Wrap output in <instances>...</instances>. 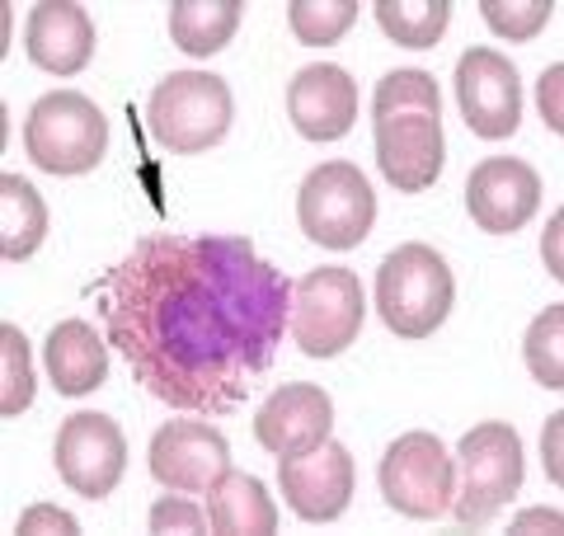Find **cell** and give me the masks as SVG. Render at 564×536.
Listing matches in <instances>:
<instances>
[{
    "mask_svg": "<svg viewBox=\"0 0 564 536\" xmlns=\"http://www.w3.org/2000/svg\"><path fill=\"white\" fill-rule=\"evenodd\" d=\"M109 339L155 400L231 415L273 367L292 288L250 240L147 236L95 288Z\"/></svg>",
    "mask_w": 564,
    "mask_h": 536,
    "instance_id": "6da1fadb",
    "label": "cell"
},
{
    "mask_svg": "<svg viewBox=\"0 0 564 536\" xmlns=\"http://www.w3.org/2000/svg\"><path fill=\"white\" fill-rule=\"evenodd\" d=\"M372 137H377V165L400 193H423L437 184L447 141H443V99H437V81L429 71L404 66L377 81Z\"/></svg>",
    "mask_w": 564,
    "mask_h": 536,
    "instance_id": "7a4b0ae2",
    "label": "cell"
},
{
    "mask_svg": "<svg viewBox=\"0 0 564 536\" xmlns=\"http://www.w3.org/2000/svg\"><path fill=\"white\" fill-rule=\"evenodd\" d=\"M456 278L433 245H400L377 268V311L400 339H429L452 315Z\"/></svg>",
    "mask_w": 564,
    "mask_h": 536,
    "instance_id": "3957f363",
    "label": "cell"
},
{
    "mask_svg": "<svg viewBox=\"0 0 564 536\" xmlns=\"http://www.w3.org/2000/svg\"><path fill=\"white\" fill-rule=\"evenodd\" d=\"M151 137L174 156H198L231 132L236 99L231 85L212 71H170L147 104Z\"/></svg>",
    "mask_w": 564,
    "mask_h": 536,
    "instance_id": "277c9868",
    "label": "cell"
},
{
    "mask_svg": "<svg viewBox=\"0 0 564 536\" xmlns=\"http://www.w3.org/2000/svg\"><path fill=\"white\" fill-rule=\"evenodd\" d=\"M24 151L47 174H85L109 151V118L76 89H52L24 118Z\"/></svg>",
    "mask_w": 564,
    "mask_h": 536,
    "instance_id": "5b68a950",
    "label": "cell"
},
{
    "mask_svg": "<svg viewBox=\"0 0 564 536\" xmlns=\"http://www.w3.org/2000/svg\"><path fill=\"white\" fill-rule=\"evenodd\" d=\"M462 485L452 494V513L462 527H485L522 490V438L513 424L489 419L462 438Z\"/></svg>",
    "mask_w": 564,
    "mask_h": 536,
    "instance_id": "8992f818",
    "label": "cell"
},
{
    "mask_svg": "<svg viewBox=\"0 0 564 536\" xmlns=\"http://www.w3.org/2000/svg\"><path fill=\"white\" fill-rule=\"evenodd\" d=\"M377 222V193L367 174L348 160L311 170L296 189V226L325 249H358L372 236Z\"/></svg>",
    "mask_w": 564,
    "mask_h": 536,
    "instance_id": "52a82bcc",
    "label": "cell"
},
{
    "mask_svg": "<svg viewBox=\"0 0 564 536\" xmlns=\"http://www.w3.org/2000/svg\"><path fill=\"white\" fill-rule=\"evenodd\" d=\"M367 301L352 268H311L292 288V339L306 357H339L362 330Z\"/></svg>",
    "mask_w": 564,
    "mask_h": 536,
    "instance_id": "ba28073f",
    "label": "cell"
},
{
    "mask_svg": "<svg viewBox=\"0 0 564 536\" xmlns=\"http://www.w3.org/2000/svg\"><path fill=\"white\" fill-rule=\"evenodd\" d=\"M456 494V471L443 438L414 433L395 438L381 457V499L391 504L400 517H414V523H429V517L447 513Z\"/></svg>",
    "mask_w": 564,
    "mask_h": 536,
    "instance_id": "9c48e42d",
    "label": "cell"
},
{
    "mask_svg": "<svg viewBox=\"0 0 564 536\" xmlns=\"http://www.w3.org/2000/svg\"><path fill=\"white\" fill-rule=\"evenodd\" d=\"M456 104L475 137L503 141L522 122V81L518 66L494 47H470L456 62Z\"/></svg>",
    "mask_w": 564,
    "mask_h": 536,
    "instance_id": "30bf717a",
    "label": "cell"
},
{
    "mask_svg": "<svg viewBox=\"0 0 564 536\" xmlns=\"http://www.w3.org/2000/svg\"><path fill=\"white\" fill-rule=\"evenodd\" d=\"M57 475L85 499H104L118 490L122 471H128V438L109 415H66L57 428Z\"/></svg>",
    "mask_w": 564,
    "mask_h": 536,
    "instance_id": "8fae6325",
    "label": "cell"
},
{
    "mask_svg": "<svg viewBox=\"0 0 564 536\" xmlns=\"http://www.w3.org/2000/svg\"><path fill=\"white\" fill-rule=\"evenodd\" d=\"M147 467L174 494H207L231 471V442L207 419H170L165 428H155Z\"/></svg>",
    "mask_w": 564,
    "mask_h": 536,
    "instance_id": "7c38bea8",
    "label": "cell"
},
{
    "mask_svg": "<svg viewBox=\"0 0 564 536\" xmlns=\"http://www.w3.org/2000/svg\"><path fill=\"white\" fill-rule=\"evenodd\" d=\"M352 457L344 442H321L311 452H296V457H278V485L282 499L296 517L306 523H334L344 517V508L352 504Z\"/></svg>",
    "mask_w": 564,
    "mask_h": 536,
    "instance_id": "4fadbf2b",
    "label": "cell"
},
{
    "mask_svg": "<svg viewBox=\"0 0 564 536\" xmlns=\"http://www.w3.org/2000/svg\"><path fill=\"white\" fill-rule=\"evenodd\" d=\"M466 207L470 222L489 236H513L541 207V179L513 156H489L466 179Z\"/></svg>",
    "mask_w": 564,
    "mask_h": 536,
    "instance_id": "5bb4252c",
    "label": "cell"
},
{
    "mask_svg": "<svg viewBox=\"0 0 564 536\" xmlns=\"http://www.w3.org/2000/svg\"><path fill=\"white\" fill-rule=\"evenodd\" d=\"M334 428V400L311 382H288L278 386L254 415V438L263 452L273 457H296L321 447Z\"/></svg>",
    "mask_w": 564,
    "mask_h": 536,
    "instance_id": "9a60e30c",
    "label": "cell"
},
{
    "mask_svg": "<svg viewBox=\"0 0 564 536\" xmlns=\"http://www.w3.org/2000/svg\"><path fill=\"white\" fill-rule=\"evenodd\" d=\"M288 114L292 128L311 141H339L358 122V85L344 66H306L288 85Z\"/></svg>",
    "mask_w": 564,
    "mask_h": 536,
    "instance_id": "2e32d148",
    "label": "cell"
},
{
    "mask_svg": "<svg viewBox=\"0 0 564 536\" xmlns=\"http://www.w3.org/2000/svg\"><path fill=\"white\" fill-rule=\"evenodd\" d=\"M24 52L52 76H76L95 57V20L76 0H39L24 29Z\"/></svg>",
    "mask_w": 564,
    "mask_h": 536,
    "instance_id": "e0dca14e",
    "label": "cell"
},
{
    "mask_svg": "<svg viewBox=\"0 0 564 536\" xmlns=\"http://www.w3.org/2000/svg\"><path fill=\"white\" fill-rule=\"evenodd\" d=\"M43 363H47V377L57 386V396H90L109 377V349H104V339L85 320L52 325L43 344Z\"/></svg>",
    "mask_w": 564,
    "mask_h": 536,
    "instance_id": "ac0fdd59",
    "label": "cell"
},
{
    "mask_svg": "<svg viewBox=\"0 0 564 536\" xmlns=\"http://www.w3.org/2000/svg\"><path fill=\"white\" fill-rule=\"evenodd\" d=\"M207 523L217 536H273L278 532V504L263 490V480L245 471H226L207 490Z\"/></svg>",
    "mask_w": 564,
    "mask_h": 536,
    "instance_id": "d6986e66",
    "label": "cell"
},
{
    "mask_svg": "<svg viewBox=\"0 0 564 536\" xmlns=\"http://www.w3.org/2000/svg\"><path fill=\"white\" fill-rule=\"evenodd\" d=\"M245 0H174L170 6V39L188 57H212L236 39Z\"/></svg>",
    "mask_w": 564,
    "mask_h": 536,
    "instance_id": "ffe728a7",
    "label": "cell"
},
{
    "mask_svg": "<svg viewBox=\"0 0 564 536\" xmlns=\"http://www.w3.org/2000/svg\"><path fill=\"white\" fill-rule=\"evenodd\" d=\"M43 236H47L43 193L20 174H0V255L10 264H24L39 255Z\"/></svg>",
    "mask_w": 564,
    "mask_h": 536,
    "instance_id": "44dd1931",
    "label": "cell"
},
{
    "mask_svg": "<svg viewBox=\"0 0 564 536\" xmlns=\"http://www.w3.org/2000/svg\"><path fill=\"white\" fill-rule=\"evenodd\" d=\"M377 24L400 47H433L452 24V0H377Z\"/></svg>",
    "mask_w": 564,
    "mask_h": 536,
    "instance_id": "7402d4cb",
    "label": "cell"
},
{
    "mask_svg": "<svg viewBox=\"0 0 564 536\" xmlns=\"http://www.w3.org/2000/svg\"><path fill=\"white\" fill-rule=\"evenodd\" d=\"M33 405V363L20 325H0V415L20 419Z\"/></svg>",
    "mask_w": 564,
    "mask_h": 536,
    "instance_id": "603a6c76",
    "label": "cell"
},
{
    "mask_svg": "<svg viewBox=\"0 0 564 536\" xmlns=\"http://www.w3.org/2000/svg\"><path fill=\"white\" fill-rule=\"evenodd\" d=\"M352 20H358V0H292L288 6V24L306 47L339 43Z\"/></svg>",
    "mask_w": 564,
    "mask_h": 536,
    "instance_id": "cb8c5ba5",
    "label": "cell"
},
{
    "mask_svg": "<svg viewBox=\"0 0 564 536\" xmlns=\"http://www.w3.org/2000/svg\"><path fill=\"white\" fill-rule=\"evenodd\" d=\"M560 344H564V307H545L532 330L522 339V357L527 367H532V377L545 386V390H560L564 386V363H560Z\"/></svg>",
    "mask_w": 564,
    "mask_h": 536,
    "instance_id": "d4e9b609",
    "label": "cell"
},
{
    "mask_svg": "<svg viewBox=\"0 0 564 536\" xmlns=\"http://www.w3.org/2000/svg\"><path fill=\"white\" fill-rule=\"evenodd\" d=\"M480 10H485V24L499 33V39L527 43L551 24L555 0H480Z\"/></svg>",
    "mask_w": 564,
    "mask_h": 536,
    "instance_id": "484cf974",
    "label": "cell"
},
{
    "mask_svg": "<svg viewBox=\"0 0 564 536\" xmlns=\"http://www.w3.org/2000/svg\"><path fill=\"white\" fill-rule=\"evenodd\" d=\"M207 513L198 504H188V499H155L151 504V532L155 536H170V532H184V536H198L207 532Z\"/></svg>",
    "mask_w": 564,
    "mask_h": 536,
    "instance_id": "4316f807",
    "label": "cell"
},
{
    "mask_svg": "<svg viewBox=\"0 0 564 536\" xmlns=\"http://www.w3.org/2000/svg\"><path fill=\"white\" fill-rule=\"evenodd\" d=\"M20 536H39V532H62V536H80L76 527V517L62 513V508H52V504H39V508H29L20 517V527H14Z\"/></svg>",
    "mask_w": 564,
    "mask_h": 536,
    "instance_id": "83f0119b",
    "label": "cell"
},
{
    "mask_svg": "<svg viewBox=\"0 0 564 536\" xmlns=\"http://www.w3.org/2000/svg\"><path fill=\"white\" fill-rule=\"evenodd\" d=\"M560 76H564L560 66H551V71L541 76V109H545V122H551V132L564 128V118H560Z\"/></svg>",
    "mask_w": 564,
    "mask_h": 536,
    "instance_id": "f1b7e54d",
    "label": "cell"
},
{
    "mask_svg": "<svg viewBox=\"0 0 564 536\" xmlns=\"http://www.w3.org/2000/svg\"><path fill=\"white\" fill-rule=\"evenodd\" d=\"M532 527L560 532V527H564V517H560V513H527V517H518V527H513V532H532Z\"/></svg>",
    "mask_w": 564,
    "mask_h": 536,
    "instance_id": "f546056e",
    "label": "cell"
},
{
    "mask_svg": "<svg viewBox=\"0 0 564 536\" xmlns=\"http://www.w3.org/2000/svg\"><path fill=\"white\" fill-rule=\"evenodd\" d=\"M555 249H560V217H551V274L564 278V268H560V255H555Z\"/></svg>",
    "mask_w": 564,
    "mask_h": 536,
    "instance_id": "4dcf8cb0",
    "label": "cell"
}]
</instances>
